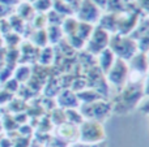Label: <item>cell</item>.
I'll use <instances>...</instances> for the list:
<instances>
[{
    "instance_id": "32",
    "label": "cell",
    "mask_w": 149,
    "mask_h": 147,
    "mask_svg": "<svg viewBox=\"0 0 149 147\" xmlns=\"http://www.w3.org/2000/svg\"><path fill=\"white\" fill-rule=\"evenodd\" d=\"M139 109L145 115H149V96L145 100H141L139 104Z\"/></svg>"
},
{
    "instance_id": "19",
    "label": "cell",
    "mask_w": 149,
    "mask_h": 147,
    "mask_svg": "<svg viewBox=\"0 0 149 147\" xmlns=\"http://www.w3.org/2000/svg\"><path fill=\"white\" fill-rule=\"evenodd\" d=\"M64 113H65V121H68L70 124L80 125L82 121H84V119H82L81 113H80L79 111H76V108L65 109Z\"/></svg>"
},
{
    "instance_id": "28",
    "label": "cell",
    "mask_w": 149,
    "mask_h": 147,
    "mask_svg": "<svg viewBox=\"0 0 149 147\" xmlns=\"http://www.w3.org/2000/svg\"><path fill=\"white\" fill-rule=\"evenodd\" d=\"M12 99H13V94L5 91L4 89L0 90V106H3V104H5V103H9Z\"/></svg>"
},
{
    "instance_id": "25",
    "label": "cell",
    "mask_w": 149,
    "mask_h": 147,
    "mask_svg": "<svg viewBox=\"0 0 149 147\" xmlns=\"http://www.w3.org/2000/svg\"><path fill=\"white\" fill-rule=\"evenodd\" d=\"M3 89L10 94H15L16 91H18V89H20V83H18L15 78H9V80H7L4 82V87Z\"/></svg>"
},
{
    "instance_id": "11",
    "label": "cell",
    "mask_w": 149,
    "mask_h": 147,
    "mask_svg": "<svg viewBox=\"0 0 149 147\" xmlns=\"http://www.w3.org/2000/svg\"><path fill=\"white\" fill-rule=\"evenodd\" d=\"M98 22H100L98 26L102 27L103 30H106L109 34L118 31V16L115 13H110V14L103 16V17L100 18Z\"/></svg>"
},
{
    "instance_id": "10",
    "label": "cell",
    "mask_w": 149,
    "mask_h": 147,
    "mask_svg": "<svg viewBox=\"0 0 149 147\" xmlns=\"http://www.w3.org/2000/svg\"><path fill=\"white\" fill-rule=\"evenodd\" d=\"M130 64H128V67H130V69H134L136 73H145L148 70V68H149V64H148V59H147V56H145L144 54H135L134 56L130 59Z\"/></svg>"
},
{
    "instance_id": "2",
    "label": "cell",
    "mask_w": 149,
    "mask_h": 147,
    "mask_svg": "<svg viewBox=\"0 0 149 147\" xmlns=\"http://www.w3.org/2000/svg\"><path fill=\"white\" fill-rule=\"evenodd\" d=\"M109 48L114 52V55L118 59L130 61V59L137 52L139 46H137V42L131 36L122 35V34H114V35L110 36Z\"/></svg>"
},
{
    "instance_id": "41",
    "label": "cell",
    "mask_w": 149,
    "mask_h": 147,
    "mask_svg": "<svg viewBox=\"0 0 149 147\" xmlns=\"http://www.w3.org/2000/svg\"><path fill=\"white\" fill-rule=\"evenodd\" d=\"M1 132H3V124H1V121H0V134H1Z\"/></svg>"
},
{
    "instance_id": "6",
    "label": "cell",
    "mask_w": 149,
    "mask_h": 147,
    "mask_svg": "<svg viewBox=\"0 0 149 147\" xmlns=\"http://www.w3.org/2000/svg\"><path fill=\"white\" fill-rule=\"evenodd\" d=\"M110 36H111L110 34L106 30H103L102 27H100V26L94 27L90 36L88 38V41L85 42L88 52H90L93 55H98L101 51L107 48L109 42H110Z\"/></svg>"
},
{
    "instance_id": "8",
    "label": "cell",
    "mask_w": 149,
    "mask_h": 147,
    "mask_svg": "<svg viewBox=\"0 0 149 147\" xmlns=\"http://www.w3.org/2000/svg\"><path fill=\"white\" fill-rule=\"evenodd\" d=\"M58 104L60 108H65V109H71V108H77L80 106V102L77 99V95L73 93L72 90H63L62 93L58 94V99H56Z\"/></svg>"
},
{
    "instance_id": "23",
    "label": "cell",
    "mask_w": 149,
    "mask_h": 147,
    "mask_svg": "<svg viewBox=\"0 0 149 147\" xmlns=\"http://www.w3.org/2000/svg\"><path fill=\"white\" fill-rule=\"evenodd\" d=\"M123 5H124V0H107L106 8L109 10H111V13H115L123 10Z\"/></svg>"
},
{
    "instance_id": "16",
    "label": "cell",
    "mask_w": 149,
    "mask_h": 147,
    "mask_svg": "<svg viewBox=\"0 0 149 147\" xmlns=\"http://www.w3.org/2000/svg\"><path fill=\"white\" fill-rule=\"evenodd\" d=\"M34 13H36V10H34L33 5L22 3V4L18 5V9H17V13H16V14L20 16L24 21H28V20H30V18L34 17Z\"/></svg>"
},
{
    "instance_id": "26",
    "label": "cell",
    "mask_w": 149,
    "mask_h": 147,
    "mask_svg": "<svg viewBox=\"0 0 149 147\" xmlns=\"http://www.w3.org/2000/svg\"><path fill=\"white\" fill-rule=\"evenodd\" d=\"M52 122L55 125H62L65 122V113L62 109L55 108L54 112H52Z\"/></svg>"
},
{
    "instance_id": "36",
    "label": "cell",
    "mask_w": 149,
    "mask_h": 147,
    "mask_svg": "<svg viewBox=\"0 0 149 147\" xmlns=\"http://www.w3.org/2000/svg\"><path fill=\"white\" fill-rule=\"evenodd\" d=\"M0 4L8 5V7H13V5L20 4V0H0Z\"/></svg>"
},
{
    "instance_id": "15",
    "label": "cell",
    "mask_w": 149,
    "mask_h": 147,
    "mask_svg": "<svg viewBox=\"0 0 149 147\" xmlns=\"http://www.w3.org/2000/svg\"><path fill=\"white\" fill-rule=\"evenodd\" d=\"M46 33H47V39H49L50 43H56L63 36V30L59 25H49Z\"/></svg>"
},
{
    "instance_id": "18",
    "label": "cell",
    "mask_w": 149,
    "mask_h": 147,
    "mask_svg": "<svg viewBox=\"0 0 149 147\" xmlns=\"http://www.w3.org/2000/svg\"><path fill=\"white\" fill-rule=\"evenodd\" d=\"M77 25H79V21L73 17H67L64 21L62 22V29L64 30V33L68 36L74 35L77 30Z\"/></svg>"
},
{
    "instance_id": "31",
    "label": "cell",
    "mask_w": 149,
    "mask_h": 147,
    "mask_svg": "<svg viewBox=\"0 0 149 147\" xmlns=\"http://www.w3.org/2000/svg\"><path fill=\"white\" fill-rule=\"evenodd\" d=\"M72 147H107L106 145V142L103 141V142H100V143H92V145H89V143H74Z\"/></svg>"
},
{
    "instance_id": "13",
    "label": "cell",
    "mask_w": 149,
    "mask_h": 147,
    "mask_svg": "<svg viewBox=\"0 0 149 147\" xmlns=\"http://www.w3.org/2000/svg\"><path fill=\"white\" fill-rule=\"evenodd\" d=\"M31 68L28 65H20L18 68H16L15 73H13V78L17 81L18 83H25L30 80L31 77Z\"/></svg>"
},
{
    "instance_id": "14",
    "label": "cell",
    "mask_w": 149,
    "mask_h": 147,
    "mask_svg": "<svg viewBox=\"0 0 149 147\" xmlns=\"http://www.w3.org/2000/svg\"><path fill=\"white\" fill-rule=\"evenodd\" d=\"M77 95L79 102L82 103H90V102H95L98 99H102V95L100 93H97L95 90H86V91H80Z\"/></svg>"
},
{
    "instance_id": "39",
    "label": "cell",
    "mask_w": 149,
    "mask_h": 147,
    "mask_svg": "<svg viewBox=\"0 0 149 147\" xmlns=\"http://www.w3.org/2000/svg\"><path fill=\"white\" fill-rule=\"evenodd\" d=\"M62 1H64V3H67V4H73V1H74V0H62Z\"/></svg>"
},
{
    "instance_id": "3",
    "label": "cell",
    "mask_w": 149,
    "mask_h": 147,
    "mask_svg": "<svg viewBox=\"0 0 149 147\" xmlns=\"http://www.w3.org/2000/svg\"><path fill=\"white\" fill-rule=\"evenodd\" d=\"M80 113L84 120H92V121H103L113 112V104L103 99H98L90 103L80 104Z\"/></svg>"
},
{
    "instance_id": "1",
    "label": "cell",
    "mask_w": 149,
    "mask_h": 147,
    "mask_svg": "<svg viewBox=\"0 0 149 147\" xmlns=\"http://www.w3.org/2000/svg\"><path fill=\"white\" fill-rule=\"evenodd\" d=\"M143 83L139 81H127L122 87L116 100L114 102L113 112H115L116 115H127L139 106L143 100Z\"/></svg>"
},
{
    "instance_id": "22",
    "label": "cell",
    "mask_w": 149,
    "mask_h": 147,
    "mask_svg": "<svg viewBox=\"0 0 149 147\" xmlns=\"http://www.w3.org/2000/svg\"><path fill=\"white\" fill-rule=\"evenodd\" d=\"M34 10L39 13H43L47 12V10H51L52 8V0H37L33 5Z\"/></svg>"
},
{
    "instance_id": "38",
    "label": "cell",
    "mask_w": 149,
    "mask_h": 147,
    "mask_svg": "<svg viewBox=\"0 0 149 147\" xmlns=\"http://www.w3.org/2000/svg\"><path fill=\"white\" fill-rule=\"evenodd\" d=\"M139 5L143 9L149 10V0H139Z\"/></svg>"
},
{
    "instance_id": "7",
    "label": "cell",
    "mask_w": 149,
    "mask_h": 147,
    "mask_svg": "<svg viewBox=\"0 0 149 147\" xmlns=\"http://www.w3.org/2000/svg\"><path fill=\"white\" fill-rule=\"evenodd\" d=\"M77 18L81 22L93 25V23L100 21L101 9L90 0H81L77 5Z\"/></svg>"
},
{
    "instance_id": "4",
    "label": "cell",
    "mask_w": 149,
    "mask_h": 147,
    "mask_svg": "<svg viewBox=\"0 0 149 147\" xmlns=\"http://www.w3.org/2000/svg\"><path fill=\"white\" fill-rule=\"evenodd\" d=\"M105 129L98 121L84 120L79 128V139L81 143H100L105 141Z\"/></svg>"
},
{
    "instance_id": "29",
    "label": "cell",
    "mask_w": 149,
    "mask_h": 147,
    "mask_svg": "<svg viewBox=\"0 0 149 147\" xmlns=\"http://www.w3.org/2000/svg\"><path fill=\"white\" fill-rule=\"evenodd\" d=\"M29 143H30L29 138L21 137V135H18L17 139H13V147H28Z\"/></svg>"
},
{
    "instance_id": "33",
    "label": "cell",
    "mask_w": 149,
    "mask_h": 147,
    "mask_svg": "<svg viewBox=\"0 0 149 147\" xmlns=\"http://www.w3.org/2000/svg\"><path fill=\"white\" fill-rule=\"evenodd\" d=\"M18 134L21 137H26V135H30L31 134V128L29 125H21L18 128Z\"/></svg>"
},
{
    "instance_id": "37",
    "label": "cell",
    "mask_w": 149,
    "mask_h": 147,
    "mask_svg": "<svg viewBox=\"0 0 149 147\" xmlns=\"http://www.w3.org/2000/svg\"><path fill=\"white\" fill-rule=\"evenodd\" d=\"M143 91H144V95L149 96V74L147 76V80L143 83Z\"/></svg>"
},
{
    "instance_id": "9",
    "label": "cell",
    "mask_w": 149,
    "mask_h": 147,
    "mask_svg": "<svg viewBox=\"0 0 149 147\" xmlns=\"http://www.w3.org/2000/svg\"><path fill=\"white\" fill-rule=\"evenodd\" d=\"M116 56L114 55V52L111 51L110 48H105L103 51H101L98 54V68L101 69L102 73H107V70L111 68V65L114 64Z\"/></svg>"
},
{
    "instance_id": "34",
    "label": "cell",
    "mask_w": 149,
    "mask_h": 147,
    "mask_svg": "<svg viewBox=\"0 0 149 147\" xmlns=\"http://www.w3.org/2000/svg\"><path fill=\"white\" fill-rule=\"evenodd\" d=\"M0 147H13V141L9 137H3L0 139Z\"/></svg>"
},
{
    "instance_id": "21",
    "label": "cell",
    "mask_w": 149,
    "mask_h": 147,
    "mask_svg": "<svg viewBox=\"0 0 149 147\" xmlns=\"http://www.w3.org/2000/svg\"><path fill=\"white\" fill-rule=\"evenodd\" d=\"M34 44L38 47H46L47 43H49V39H47V33L45 29H41V30H36V33H34Z\"/></svg>"
},
{
    "instance_id": "12",
    "label": "cell",
    "mask_w": 149,
    "mask_h": 147,
    "mask_svg": "<svg viewBox=\"0 0 149 147\" xmlns=\"http://www.w3.org/2000/svg\"><path fill=\"white\" fill-rule=\"evenodd\" d=\"M59 134L62 138L64 139H76L79 138V128L73 124H70V122H64V124L59 125Z\"/></svg>"
},
{
    "instance_id": "35",
    "label": "cell",
    "mask_w": 149,
    "mask_h": 147,
    "mask_svg": "<svg viewBox=\"0 0 149 147\" xmlns=\"http://www.w3.org/2000/svg\"><path fill=\"white\" fill-rule=\"evenodd\" d=\"M92 3H94L100 9H106V5H107V0H90Z\"/></svg>"
},
{
    "instance_id": "42",
    "label": "cell",
    "mask_w": 149,
    "mask_h": 147,
    "mask_svg": "<svg viewBox=\"0 0 149 147\" xmlns=\"http://www.w3.org/2000/svg\"><path fill=\"white\" fill-rule=\"evenodd\" d=\"M124 1H130V0H124Z\"/></svg>"
},
{
    "instance_id": "20",
    "label": "cell",
    "mask_w": 149,
    "mask_h": 147,
    "mask_svg": "<svg viewBox=\"0 0 149 147\" xmlns=\"http://www.w3.org/2000/svg\"><path fill=\"white\" fill-rule=\"evenodd\" d=\"M8 23H9V26H10V30L18 34L24 30L25 21H24L18 14H10L9 20H8Z\"/></svg>"
},
{
    "instance_id": "40",
    "label": "cell",
    "mask_w": 149,
    "mask_h": 147,
    "mask_svg": "<svg viewBox=\"0 0 149 147\" xmlns=\"http://www.w3.org/2000/svg\"><path fill=\"white\" fill-rule=\"evenodd\" d=\"M3 41H4V39H3V35H1V33H0V47L3 46Z\"/></svg>"
},
{
    "instance_id": "30",
    "label": "cell",
    "mask_w": 149,
    "mask_h": 147,
    "mask_svg": "<svg viewBox=\"0 0 149 147\" xmlns=\"http://www.w3.org/2000/svg\"><path fill=\"white\" fill-rule=\"evenodd\" d=\"M12 13V7H8V5L0 4V20H4L7 16H9Z\"/></svg>"
},
{
    "instance_id": "24",
    "label": "cell",
    "mask_w": 149,
    "mask_h": 147,
    "mask_svg": "<svg viewBox=\"0 0 149 147\" xmlns=\"http://www.w3.org/2000/svg\"><path fill=\"white\" fill-rule=\"evenodd\" d=\"M34 20V27L37 30H41V29H45V26L47 25V16L43 14V13H38L33 17Z\"/></svg>"
},
{
    "instance_id": "27",
    "label": "cell",
    "mask_w": 149,
    "mask_h": 147,
    "mask_svg": "<svg viewBox=\"0 0 149 147\" xmlns=\"http://www.w3.org/2000/svg\"><path fill=\"white\" fill-rule=\"evenodd\" d=\"M1 124H3V129L8 130V132H13L18 125L17 122L15 121V119L10 116H5V119L1 121Z\"/></svg>"
},
{
    "instance_id": "5",
    "label": "cell",
    "mask_w": 149,
    "mask_h": 147,
    "mask_svg": "<svg viewBox=\"0 0 149 147\" xmlns=\"http://www.w3.org/2000/svg\"><path fill=\"white\" fill-rule=\"evenodd\" d=\"M106 77H107V81L111 85L116 86V87H123V85L128 81L130 77L128 63L116 57L114 64L111 65V68L106 73Z\"/></svg>"
},
{
    "instance_id": "17",
    "label": "cell",
    "mask_w": 149,
    "mask_h": 147,
    "mask_svg": "<svg viewBox=\"0 0 149 147\" xmlns=\"http://www.w3.org/2000/svg\"><path fill=\"white\" fill-rule=\"evenodd\" d=\"M52 60H54V51H52V48L51 47H43L42 48V51L39 52V55H38V61H39V64H42V65H50L52 63Z\"/></svg>"
}]
</instances>
